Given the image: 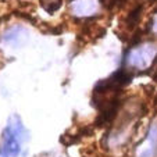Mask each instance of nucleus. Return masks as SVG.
<instances>
[{"mask_svg":"<svg viewBox=\"0 0 157 157\" xmlns=\"http://www.w3.org/2000/svg\"><path fill=\"white\" fill-rule=\"evenodd\" d=\"M157 54V46L153 43H146L143 46H138L136 49L128 53L127 56V65L131 68L145 70L153 63L154 57Z\"/></svg>","mask_w":157,"mask_h":157,"instance_id":"nucleus-1","label":"nucleus"},{"mask_svg":"<svg viewBox=\"0 0 157 157\" xmlns=\"http://www.w3.org/2000/svg\"><path fill=\"white\" fill-rule=\"evenodd\" d=\"M157 150V124L154 122L149 129L147 136L136 149V157H153Z\"/></svg>","mask_w":157,"mask_h":157,"instance_id":"nucleus-2","label":"nucleus"},{"mask_svg":"<svg viewBox=\"0 0 157 157\" xmlns=\"http://www.w3.org/2000/svg\"><path fill=\"white\" fill-rule=\"evenodd\" d=\"M27 36H28V33L24 28L14 27V28H10V29L3 35V42L7 43L9 46L18 48V46H21V44L25 42Z\"/></svg>","mask_w":157,"mask_h":157,"instance_id":"nucleus-3","label":"nucleus"},{"mask_svg":"<svg viewBox=\"0 0 157 157\" xmlns=\"http://www.w3.org/2000/svg\"><path fill=\"white\" fill-rule=\"evenodd\" d=\"M98 0H77L72 3V11L75 15L86 17L98 11Z\"/></svg>","mask_w":157,"mask_h":157,"instance_id":"nucleus-4","label":"nucleus"},{"mask_svg":"<svg viewBox=\"0 0 157 157\" xmlns=\"http://www.w3.org/2000/svg\"><path fill=\"white\" fill-rule=\"evenodd\" d=\"M40 3L44 7V10H48L49 13H53L60 9L61 0H40Z\"/></svg>","mask_w":157,"mask_h":157,"instance_id":"nucleus-5","label":"nucleus"},{"mask_svg":"<svg viewBox=\"0 0 157 157\" xmlns=\"http://www.w3.org/2000/svg\"><path fill=\"white\" fill-rule=\"evenodd\" d=\"M153 29L157 32V15H156V18H154V24H153Z\"/></svg>","mask_w":157,"mask_h":157,"instance_id":"nucleus-6","label":"nucleus"}]
</instances>
